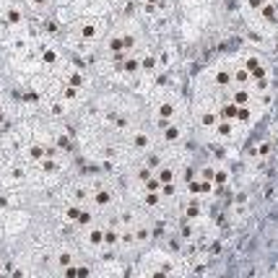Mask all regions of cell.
I'll return each mask as SVG.
<instances>
[{
  "label": "cell",
  "mask_w": 278,
  "mask_h": 278,
  "mask_svg": "<svg viewBox=\"0 0 278 278\" xmlns=\"http://www.w3.org/2000/svg\"><path fill=\"white\" fill-rule=\"evenodd\" d=\"M177 5L182 11V21L192 24L195 26V31H198L203 26V21H208L213 0H177Z\"/></svg>",
  "instance_id": "obj_1"
},
{
  "label": "cell",
  "mask_w": 278,
  "mask_h": 278,
  "mask_svg": "<svg viewBox=\"0 0 278 278\" xmlns=\"http://www.w3.org/2000/svg\"><path fill=\"white\" fill-rule=\"evenodd\" d=\"M231 182V169L226 161H216V169H213V187L221 190Z\"/></svg>",
  "instance_id": "obj_2"
}]
</instances>
